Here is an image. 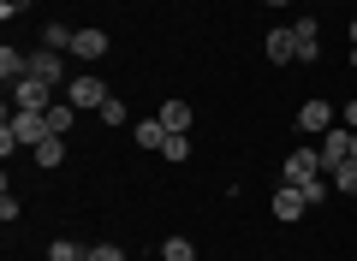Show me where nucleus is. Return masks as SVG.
Returning <instances> with one entry per match:
<instances>
[{
  "label": "nucleus",
  "mask_w": 357,
  "mask_h": 261,
  "mask_svg": "<svg viewBox=\"0 0 357 261\" xmlns=\"http://www.w3.org/2000/svg\"><path fill=\"white\" fill-rule=\"evenodd\" d=\"M54 101H60V89L42 84V77H18L13 84V113H48Z\"/></svg>",
  "instance_id": "f257e3e1"
},
{
  "label": "nucleus",
  "mask_w": 357,
  "mask_h": 261,
  "mask_svg": "<svg viewBox=\"0 0 357 261\" xmlns=\"http://www.w3.org/2000/svg\"><path fill=\"white\" fill-rule=\"evenodd\" d=\"M66 101H72L77 113H102V101H107V84L96 72H77L72 84H66Z\"/></svg>",
  "instance_id": "f03ea898"
},
{
  "label": "nucleus",
  "mask_w": 357,
  "mask_h": 261,
  "mask_svg": "<svg viewBox=\"0 0 357 261\" xmlns=\"http://www.w3.org/2000/svg\"><path fill=\"white\" fill-rule=\"evenodd\" d=\"M316 173H321V149H310V143H298V149L286 155V166H280L286 184H304V178H316Z\"/></svg>",
  "instance_id": "7ed1b4c3"
},
{
  "label": "nucleus",
  "mask_w": 357,
  "mask_h": 261,
  "mask_svg": "<svg viewBox=\"0 0 357 261\" xmlns=\"http://www.w3.org/2000/svg\"><path fill=\"white\" fill-rule=\"evenodd\" d=\"M30 77H42V84L66 89V84H72V77H66V54H54V48H36V54H30Z\"/></svg>",
  "instance_id": "20e7f679"
},
{
  "label": "nucleus",
  "mask_w": 357,
  "mask_h": 261,
  "mask_svg": "<svg viewBox=\"0 0 357 261\" xmlns=\"http://www.w3.org/2000/svg\"><path fill=\"white\" fill-rule=\"evenodd\" d=\"M321 173H333V166L340 161H351V131H345V125H333V131H321Z\"/></svg>",
  "instance_id": "39448f33"
},
{
  "label": "nucleus",
  "mask_w": 357,
  "mask_h": 261,
  "mask_svg": "<svg viewBox=\"0 0 357 261\" xmlns=\"http://www.w3.org/2000/svg\"><path fill=\"white\" fill-rule=\"evenodd\" d=\"M268 208H274V220H280V226H292V220H304V214H310V202H304V190H298V184H280Z\"/></svg>",
  "instance_id": "423d86ee"
},
{
  "label": "nucleus",
  "mask_w": 357,
  "mask_h": 261,
  "mask_svg": "<svg viewBox=\"0 0 357 261\" xmlns=\"http://www.w3.org/2000/svg\"><path fill=\"white\" fill-rule=\"evenodd\" d=\"M262 54H268V60H274V65H292V60H298V30H292V24H280V30H268Z\"/></svg>",
  "instance_id": "0eeeda50"
},
{
  "label": "nucleus",
  "mask_w": 357,
  "mask_h": 261,
  "mask_svg": "<svg viewBox=\"0 0 357 261\" xmlns=\"http://www.w3.org/2000/svg\"><path fill=\"white\" fill-rule=\"evenodd\" d=\"M102 54H107V30H96V24H84V30H77V36H72V60H84V65H96V60H102Z\"/></svg>",
  "instance_id": "6e6552de"
},
{
  "label": "nucleus",
  "mask_w": 357,
  "mask_h": 261,
  "mask_svg": "<svg viewBox=\"0 0 357 261\" xmlns=\"http://www.w3.org/2000/svg\"><path fill=\"white\" fill-rule=\"evenodd\" d=\"M298 131H310V137L333 131V101H304V107H298Z\"/></svg>",
  "instance_id": "1a4fd4ad"
},
{
  "label": "nucleus",
  "mask_w": 357,
  "mask_h": 261,
  "mask_svg": "<svg viewBox=\"0 0 357 261\" xmlns=\"http://www.w3.org/2000/svg\"><path fill=\"white\" fill-rule=\"evenodd\" d=\"M292 30H298V65H310L321 54V24H316V18H298Z\"/></svg>",
  "instance_id": "9d476101"
},
{
  "label": "nucleus",
  "mask_w": 357,
  "mask_h": 261,
  "mask_svg": "<svg viewBox=\"0 0 357 261\" xmlns=\"http://www.w3.org/2000/svg\"><path fill=\"white\" fill-rule=\"evenodd\" d=\"M0 77H6V84H18V77H30V54H18L13 42H6V48H0Z\"/></svg>",
  "instance_id": "9b49d317"
},
{
  "label": "nucleus",
  "mask_w": 357,
  "mask_h": 261,
  "mask_svg": "<svg viewBox=\"0 0 357 261\" xmlns=\"http://www.w3.org/2000/svg\"><path fill=\"white\" fill-rule=\"evenodd\" d=\"M42 119H48V131H54V137H66V131H72V125H77V107H72V101H54V107L48 113H42Z\"/></svg>",
  "instance_id": "f8f14e48"
},
{
  "label": "nucleus",
  "mask_w": 357,
  "mask_h": 261,
  "mask_svg": "<svg viewBox=\"0 0 357 261\" xmlns=\"http://www.w3.org/2000/svg\"><path fill=\"white\" fill-rule=\"evenodd\" d=\"M30 161H36L42 173H54V166L66 161V137H48V143H36V149H30Z\"/></svg>",
  "instance_id": "ddd939ff"
},
{
  "label": "nucleus",
  "mask_w": 357,
  "mask_h": 261,
  "mask_svg": "<svg viewBox=\"0 0 357 261\" xmlns=\"http://www.w3.org/2000/svg\"><path fill=\"white\" fill-rule=\"evenodd\" d=\"M155 119H161L167 131H191V119H197V113H191V101H167V107L155 113Z\"/></svg>",
  "instance_id": "4468645a"
},
{
  "label": "nucleus",
  "mask_w": 357,
  "mask_h": 261,
  "mask_svg": "<svg viewBox=\"0 0 357 261\" xmlns=\"http://www.w3.org/2000/svg\"><path fill=\"white\" fill-rule=\"evenodd\" d=\"M131 137H137V149H161V143H167V125L161 119H137V125H131Z\"/></svg>",
  "instance_id": "2eb2a0df"
},
{
  "label": "nucleus",
  "mask_w": 357,
  "mask_h": 261,
  "mask_svg": "<svg viewBox=\"0 0 357 261\" xmlns=\"http://www.w3.org/2000/svg\"><path fill=\"white\" fill-rule=\"evenodd\" d=\"M328 178H333V190H340V196H357V161H340Z\"/></svg>",
  "instance_id": "dca6fc26"
},
{
  "label": "nucleus",
  "mask_w": 357,
  "mask_h": 261,
  "mask_svg": "<svg viewBox=\"0 0 357 261\" xmlns=\"http://www.w3.org/2000/svg\"><path fill=\"white\" fill-rule=\"evenodd\" d=\"M185 155H191V137H185V131H167V143H161V161H185Z\"/></svg>",
  "instance_id": "f3484780"
},
{
  "label": "nucleus",
  "mask_w": 357,
  "mask_h": 261,
  "mask_svg": "<svg viewBox=\"0 0 357 261\" xmlns=\"http://www.w3.org/2000/svg\"><path fill=\"white\" fill-rule=\"evenodd\" d=\"M72 36H77V30H66V24H48V30H42V48H54V54H72Z\"/></svg>",
  "instance_id": "a211bd4d"
},
{
  "label": "nucleus",
  "mask_w": 357,
  "mask_h": 261,
  "mask_svg": "<svg viewBox=\"0 0 357 261\" xmlns=\"http://www.w3.org/2000/svg\"><path fill=\"white\" fill-rule=\"evenodd\" d=\"M161 261H197V244H191V237H167V244H161Z\"/></svg>",
  "instance_id": "6ab92c4d"
},
{
  "label": "nucleus",
  "mask_w": 357,
  "mask_h": 261,
  "mask_svg": "<svg viewBox=\"0 0 357 261\" xmlns=\"http://www.w3.org/2000/svg\"><path fill=\"white\" fill-rule=\"evenodd\" d=\"M84 255H89V249H77L72 237H54V244H48V261H84Z\"/></svg>",
  "instance_id": "aec40b11"
},
{
  "label": "nucleus",
  "mask_w": 357,
  "mask_h": 261,
  "mask_svg": "<svg viewBox=\"0 0 357 261\" xmlns=\"http://www.w3.org/2000/svg\"><path fill=\"white\" fill-rule=\"evenodd\" d=\"M131 119V113H126V101H119V95H107L102 101V125H126Z\"/></svg>",
  "instance_id": "412c9836"
},
{
  "label": "nucleus",
  "mask_w": 357,
  "mask_h": 261,
  "mask_svg": "<svg viewBox=\"0 0 357 261\" xmlns=\"http://www.w3.org/2000/svg\"><path fill=\"white\" fill-rule=\"evenodd\" d=\"M84 261H126V249H119V244H89Z\"/></svg>",
  "instance_id": "4be33fe9"
},
{
  "label": "nucleus",
  "mask_w": 357,
  "mask_h": 261,
  "mask_svg": "<svg viewBox=\"0 0 357 261\" xmlns=\"http://www.w3.org/2000/svg\"><path fill=\"white\" fill-rule=\"evenodd\" d=\"M345 131H357V95L345 101Z\"/></svg>",
  "instance_id": "5701e85b"
},
{
  "label": "nucleus",
  "mask_w": 357,
  "mask_h": 261,
  "mask_svg": "<svg viewBox=\"0 0 357 261\" xmlns=\"http://www.w3.org/2000/svg\"><path fill=\"white\" fill-rule=\"evenodd\" d=\"M262 6H292V0H262Z\"/></svg>",
  "instance_id": "b1692460"
},
{
  "label": "nucleus",
  "mask_w": 357,
  "mask_h": 261,
  "mask_svg": "<svg viewBox=\"0 0 357 261\" xmlns=\"http://www.w3.org/2000/svg\"><path fill=\"white\" fill-rule=\"evenodd\" d=\"M351 72H357V42H351Z\"/></svg>",
  "instance_id": "393cba45"
},
{
  "label": "nucleus",
  "mask_w": 357,
  "mask_h": 261,
  "mask_svg": "<svg viewBox=\"0 0 357 261\" xmlns=\"http://www.w3.org/2000/svg\"><path fill=\"white\" fill-rule=\"evenodd\" d=\"M351 161H357V131H351Z\"/></svg>",
  "instance_id": "a878e982"
},
{
  "label": "nucleus",
  "mask_w": 357,
  "mask_h": 261,
  "mask_svg": "<svg viewBox=\"0 0 357 261\" xmlns=\"http://www.w3.org/2000/svg\"><path fill=\"white\" fill-rule=\"evenodd\" d=\"M351 42H357V18H351Z\"/></svg>",
  "instance_id": "bb28decb"
}]
</instances>
